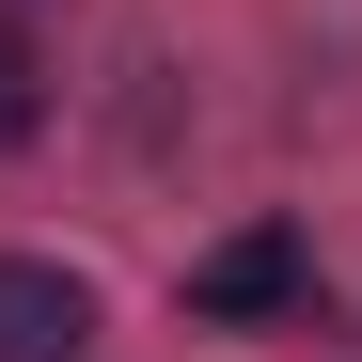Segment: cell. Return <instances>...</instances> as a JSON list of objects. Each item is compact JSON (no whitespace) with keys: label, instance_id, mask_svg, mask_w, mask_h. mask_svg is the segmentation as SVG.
Instances as JSON below:
<instances>
[{"label":"cell","instance_id":"obj_2","mask_svg":"<svg viewBox=\"0 0 362 362\" xmlns=\"http://www.w3.org/2000/svg\"><path fill=\"white\" fill-rule=\"evenodd\" d=\"M95 346V284L64 252H0V362H79Z\"/></svg>","mask_w":362,"mask_h":362},{"label":"cell","instance_id":"obj_1","mask_svg":"<svg viewBox=\"0 0 362 362\" xmlns=\"http://www.w3.org/2000/svg\"><path fill=\"white\" fill-rule=\"evenodd\" d=\"M299 284H315L299 221H236L221 252H189V315L205 331H268V315H299Z\"/></svg>","mask_w":362,"mask_h":362},{"label":"cell","instance_id":"obj_3","mask_svg":"<svg viewBox=\"0 0 362 362\" xmlns=\"http://www.w3.org/2000/svg\"><path fill=\"white\" fill-rule=\"evenodd\" d=\"M32 127H47V79H32V32H16V16H0V158H16Z\"/></svg>","mask_w":362,"mask_h":362}]
</instances>
